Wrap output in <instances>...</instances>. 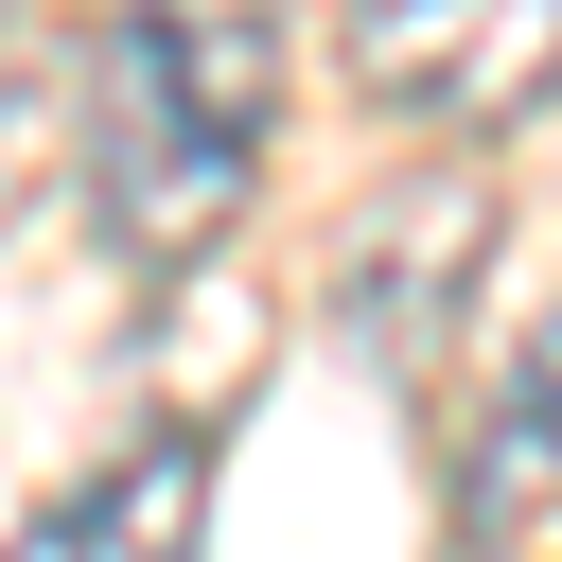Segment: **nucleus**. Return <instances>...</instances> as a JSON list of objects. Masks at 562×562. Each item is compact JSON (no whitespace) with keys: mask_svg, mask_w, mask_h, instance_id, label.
<instances>
[{"mask_svg":"<svg viewBox=\"0 0 562 562\" xmlns=\"http://www.w3.org/2000/svg\"><path fill=\"white\" fill-rule=\"evenodd\" d=\"M544 492H562V316L527 334V369L492 386V422H474V457H457V562H474V544H509Z\"/></svg>","mask_w":562,"mask_h":562,"instance_id":"39448f33","label":"nucleus"},{"mask_svg":"<svg viewBox=\"0 0 562 562\" xmlns=\"http://www.w3.org/2000/svg\"><path fill=\"white\" fill-rule=\"evenodd\" d=\"M334 53H351L369 105L492 140L562 88V0H334Z\"/></svg>","mask_w":562,"mask_h":562,"instance_id":"f03ea898","label":"nucleus"},{"mask_svg":"<svg viewBox=\"0 0 562 562\" xmlns=\"http://www.w3.org/2000/svg\"><path fill=\"white\" fill-rule=\"evenodd\" d=\"M474 246H492V176L457 158V176H422V193H386L369 228H351V316H369V351L386 369H439V316H457V281H474Z\"/></svg>","mask_w":562,"mask_h":562,"instance_id":"7ed1b4c3","label":"nucleus"},{"mask_svg":"<svg viewBox=\"0 0 562 562\" xmlns=\"http://www.w3.org/2000/svg\"><path fill=\"white\" fill-rule=\"evenodd\" d=\"M193 544H211V422H158L123 474L18 527V562H193Z\"/></svg>","mask_w":562,"mask_h":562,"instance_id":"20e7f679","label":"nucleus"},{"mask_svg":"<svg viewBox=\"0 0 562 562\" xmlns=\"http://www.w3.org/2000/svg\"><path fill=\"white\" fill-rule=\"evenodd\" d=\"M263 140H281V0H105V53H88V211H105V246L140 281L211 263L246 228Z\"/></svg>","mask_w":562,"mask_h":562,"instance_id":"f257e3e1","label":"nucleus"}]
</instances>
